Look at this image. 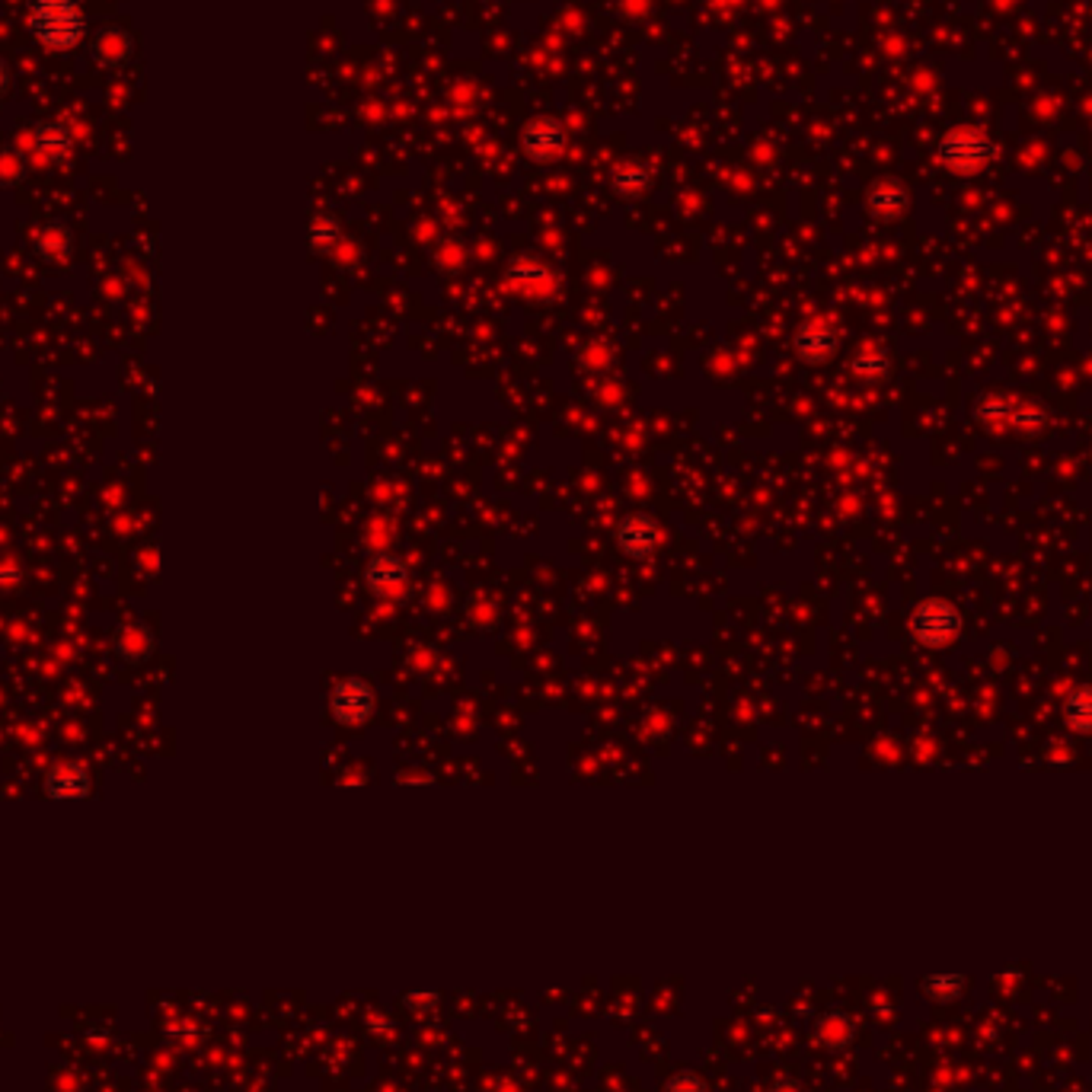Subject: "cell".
<instances>
[{
	"mask_svg": "<svg viewBox=\"0 0 1092 1092\" xmlns=\"http://www.w3.org/2000/svg\"><path fill=\"white\" fill-rule=\"evenodd\" d=\"M131 45L135 42H131V36L125 33L122 26H106V29H100V33H97V39L90 45V54H93V62L100 68L115 71L131 58Z\"/></svg>",
	"mask_w": 1092,
	"mask_h": 1092,
	"instance_id": "cell-7",
	"label": "cell"
},
{
	"mask_svg": "<svg viewBox=\"0 0 1092 1092\" xmlns=\"http://www.w3.org/2000/svg\"><path fill=\"white\" fill-rule=\"evenodd\" d=\"M1000 160V144L974 125H955L936 141V163L955 176H978Z\"/></svg>",
	"mask_w": 1092,
	"mask_h": 1092,
	"instance_id": "cell-2",
	"label": "cell"
},
{
	"mask_svg": "<svg viewBox=\"0 0 1092 1092\" xmlns=\"http://www.w3.org/2000/svg\"><path fill=\"white\" fill-rule=\"evenodd\" d=\"M406 578H409V575H406L403 559H397V556H390V553L374 556L371 563H368V572H365V581L374 588L377 595H393V592H400V588L406 585Z\"/></svg>",
	"mask_w": 1092,
	"mask_h": 1092,
	"instance_id": "cell-9",
	"label": "cell"
},
{
	"mask_svg": "<svg viewBox=\"0 0 1092 1092\" xmlns=\"http://www.w3.org/2000/svg\"><path fill=\"white\" fill-rule=\"evenodd\" d=\"M907 201H910V195H907V189H904L901 183H878V186L869 192V209L878 212V215H884V218H889V215H901V212L907 209Z\"/></svg>",
	"mask_w": 1092,
	"mask_h": 1092,
	"instance_id": "cell-13",
	"label": "cell"
},
{
	"mask_svg": "<svg viewBox=\"0 0 1092 1092\" xmlns=\"http://www.w3.org/2000/svg\"><path fill=\"white\" fill-rule=\"evenodd\" d=\"M20 180H26V160L10 147H4L0 151V186H16Z\"/></svg>",
	"mask_w": 1092,
	"mask_h": 1092,
	"instance_id": "cell-15",
	"label": "cell"
},
{
	"mask_svg": "<svg viewBox=\"0 0 1092 1092\" xmlns=\"http://www.w3.org/2000/svg\"><path fill=\"white\" fill-rule=\"evenodd\" d=\"M974 419L981 425H1007V428H1039L1048 422V412L1035 403L1019 400L1013 393H981L971 406Z\"/></svg>",
	"mask_w": 1092,
	"mask_h": 1092,
	"instance_id": "cell-4",
	"label": "cell"
},
{
	"mask_svg": "<svg viewBox=\"0 0 1092 1092\" xmlns=\"http://www.w3.org/2000/svg\"><path fill=\"white\" fill-rule=\"evenodd\" d=\"M1060 719L1074 735H1092V684H1080L1064 696Z\"/></svg>",
	"mask_w": 1092,
	"mask_h": 1092,
	"instance_id": "cell-10",
	"label": "cell"
},
{
	"mask_svg": "<svg viewBox=\"0 0 1092 1092\" xmlns=\"http://www.w3.org/2000/svg\"><path fill=\"white\" fill-rule=\"evenodd\" d=\"M10 86H13V74H10V65L4 62V58H0V100H4V97L10 93Z\"/></svg>",
	"mask_w": 1092,
	"mask_h": 1092,
	"instance_id": "cell-18",
	"label": "cell"
},
{
	"mask_svg": "<svg viewBox=\"0 0 1092 1092\" xmlns=\"http://www.w3.org/2000/svg\"><path fill=\"white\" fill-rule=\"evenodd\" d=\"M910 633L927 648H946L962 633V610L949 598H927L910 613Z\"/></svg>",
	"mask_w": 1092,
	"mask_h": 1092,
	"instance_id": "cell-3",
	"label": "cell"
},
{
	"mask_svg": "<svg viewBox=\"0 0 1092 1092\" xmlns=\"http://www.w3.org/2000/svg\"><path fill=\"white\" fill-rule=\"evenodd\" d=\"M965 987V974H933L927 978V990L933 1000H955Z\"/></svg>",
	"mask_w": 1092,
	"mask_h": 1092,
	"instance_id": "cell-14",
	"label": "cell"
},
{
	"mask_svg": "<svg viewBox=\"0 0 1092 1092\" xmlns=\"http://www.w3.org/2000/svg\"><path fill=\"white\" fill-rule=\"evenodd\" d=\"M39 250H42L45 256H48V250H51V253H65V250H68V230H65L62 224H51V227L42 233Z\"/></svg>",
	"mask_w": 1092,
	"mask_h": 1092,
	"instance_id": "cell-17",
	"label": "cell"
},
{
	"mask_svg": "<svg viewBox=\"0 0 1092 1092\" xmlns=\"http://www.w3.org/2000/svg\"><path fill=\"white\" fill-rule=\"evenodd\" d=\"M616 540H619V550H624L627 556L645 559L648 553L655 550L658 534H655V527L648 524L645 518H627L624 524H619V530H616Z\"/></svg>",
	"mask_w": 1092,
	"mask_h": 1092,
	"instance_id": "cell-11",
	"label": "cell"
},
{
	"mask_svg": "<svg viewBox=\"0 0 1092 1092\" xmlns=\"http://www.w3.org/2000/svg\"><path fill=\"white\" fill-rule=\"evenodd\" d=\"M884 371H889V359L875 348L856 355V362H853V374H860V377H881Z\"/></svg>",
	"mask_w": 1092,
	"mask_h": 1092,
	"instance_id": "cell-16",
	"label": "cell"
},
{
	"mask_svg": "<svg viewBox=\"0 0 1092 1092\" xmlns=\"http://www.w3.org/2000/svg\"><path fill=\"white\" fill-rule=\"evenodd\" d=\"M42 789H45V795H51V799H86L93 789V780L83 763L71 760V763H58L45 777Z\"/></svg>",
	"mask_w": 1092,
	"mask_h": 1092,
	"instance_id": "cell-6",
	"label": "cell"
},
{
	"mask_svg": "<svg viewBox=\"0 0 1092 1092\" xmlns=\"http://www.w3.org/2000/svg\"><path fill=\"white\" fill-rule=\"evenodd\" d=\"M330 706H333V716L342 722V725H359L371 716V706H374V696L371 690L362 684V681H342L333 696H330Z\"/></svg>",
	"mask_w": 1092,
	"mask_h": 1092,
	"instance_id": "cell-5",
	"label": "cell"
},
{
	"mask_svg": "<svg viewBox=\"0 0 1092 1092\" xmlns=\"http://www.w3.org/2000/svg\"><path fill=\"white\" fill-rule=\"evenodd\" d=\"M33 147L51 163H62L74 154V135L65 122H36L33 125Z\"/></svg>",
	"mask_w": 1092,
	"mask_h": 1092,
	"instance_id": "cell-8",
	"label": "cell"
},
{
	"mask_svg": "<svg viewBox=\"0 0 1092 1092\" xmlns=\"http://www.w3.org/2000/svg\"><path fill=\"white\" fill-rule=\"evenodd\" d=\"M26 26L33 39L54 54H68L86 39L83 0H26Z\"/></svg>",
	"mask_w": 1092,
	"mask_h": 1092,
	"instance_id": "cell-1",
	"label": "cell"
},
{
	"mask_svg": "<svg viewBox=\"0 0 1092 1092\" xmlns=\"http://www.w3.org/2000/svg\"><path fill=\"white\" fill-rule=\"evenodd\" d=\"M795 348H799V355H802L805 362H815V365H818V362H824V359L834 355L837 333L828 330V327H821V323H815V327L799 330V336H795Z\"/></svg>",
	"mask_w": 1092,
	"mask_h": 1092,
	"instance_id": "cell-12",
	"label": "cell"
}]
</instances>
